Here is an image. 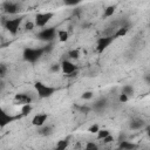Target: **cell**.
Here are the masks:
<instances>
[{
	"label": "cell",
	"instance_id": "ffe728a7",
	"mask_svg": "<svg viewBox=\"0 0 150 150\" xmlns=\"http://www.w3.org/2000/svg\"><path fill=\"white\" fill-rule=\"evenodd\" d=\"M68 145H69V141L66 138V139H61V141H59V142L56 143L55 148H56L57 150H64Z\"/></svg>",
	"mask_w": 150,
	"mask_h": 150
},
{
	"label": "cell",
	"instance_id": "5bb4252c",
	"mask_svg": "<svg viewBox=\"0 0 150 150\" xmlns=\"http://www.w3.org/2000/svg\"><path fill=\"white\" fill-rule=\"evenodd\" d=\"M105 105H107V100H105L104 97H101V98H98V100L93 104V109H94L95 111H102V110L105 108Z\"/></svg>",
	"mask_w": 150,
	"mask_h": 150
},
{
	"label": "cell",
	"instance_id": "4316f807",
	"mask_svg": "<svg viewBox=\"0 0 150 150\" xmlns=\"http://www.w3.org/2000/svg\"><path fill=\"white\" fill-rule=\"evenodd\" d=\"M128 101H129V96L125 95V94H123V93H121L120 96H118V102L120 103H127Z\"/></svg>",
	"mask_w": 150,
	"mask_h": 150
},
{
	"label": "cell",
	"instance_id": "ba28073f",
	"mask_svg": "<svg viewBox=\"0 0 150 150\" xmlns=\"http://www.w3.org/2000/svg\"><path fill=\"white\" fill-rule=\"evenodd\" d=\"M33 101H34V97L29 93H18V94H15V96L13 98V103L16 105L28 104V103H32Z\"/></svg>",
	"mask_w": 150,
	"mask_h": 150
},
{
	"label": "cell",
	"instance_id": "603a6c76",
	"mask_svg": "<svg viewBox=\"0 0 150 150\" xmlns=\"http://www.w3.org/2000/svg\"><path fill=\"white\" fill-rule=\"evenodd\" d=\"M96 134H97V139H102V138H104L105 136H108L110 132H109V130H107V129H100Z\"/></svg>",
	"mask_w": 150,
	"mask_h": 150
},
{
	"label": "cell",
	"instance_id": "8992f818",
	"mask_svg": "<svg viewBox=\"0 0 150 150\" xmlns=\"http://www.w3.org/2000/svg\"><path fill=\"white\" fill-rule=\"evenodd\" d=\"M61 70L69 77H74L77 75V67L70 60H63L61 63Z\"/></svg>",
	"mask_w": 150,
	"mask_h": 150
},
{
	"label": "cell",
	"instance_id": "6da1fadb",
	"mask_svg": "<svg viewBox=\"0 0 150 150\" xmlns=\"http://www.w3.org/2000/svg\"><path fill=\"white\" fill-rule=\"evenodd\" d=\"M47 52L46 47H36V48H32V47H26L22 52V59L28 62V63H34L38 60L41 59V56Z\"/></svg>",
	"mask_w": 150,
	"mask_h": 150
},
{
	"label": "cell",
	"instance_id": "d6a6232c",
	"mask_svg": "<svg viewBox=\"0 0 150 150\" xmlns=\"http://www.w3.org/2000/svg\"><path fill=\"white\" fill-rule=\"evenodd\" d=\"M80 109H81V111H82V112H84V114H88V112L90 111V109H91V108H89V107H81Z\"/></svg>",
	"mask_w": 150,
	"mask_h": 150
},
{
	"label": "cell",
	"instance_id": "7a4b0ae2",
	"mask_svg": "<svg viewBox=\"0 0 150 150\" xmlns=\"http://www.w3.org/2000/svg\"><path fill=\"white\" fill-rule=\"evenodd\" d=\"M34 89L36 91V95L40 97V98H48L50 97L55 91H56V88L55 87H52V86H47L40 81H36L34 83Z\"/></svg>",
	"mask_w": 150,
	"mask_h": 150
},
{
	"label": "cell",
	"instance_id": "2e32d148",
	"mask_svg": "<svg viewBox=\"0 0 150 150\" xmlns=\"http://www.w3.org/2000/svg\"><path fill=\"white\" fill-rule=\"evenodd\" d=\"M127 33H128V26H121V27L117 28V30L112 34V36H114L115 39H118V38L124 36Z\"/></svg>",
	"mask_w": 150,
	"mask_h": 150
},
{
	"label": "cell",
	"instance_id": "30bf717a",
	"mask_svg": "<svg viewBox=\"0 0 150 150\" xmlns=\"http://www.w3.org/2000/svg\"><path fill=\"white\" fill-rule=\"evenodd\" d=\"M20 116H13L7 114V111H5L1 107H0V128H5L6 125L11 124L12 122H14L15 120H18Z\"/></svg>",
	"mask_w": 150,
	"mask_h": 150
},
{
	"label": "cell",
	"instance_id": "9c48e42d",
	"mask_svg": "<svg viewBox=\"0 0 150 150\" xmlns=\"http://www.w3.org/2000/svg\"><path fill=\"white\" fill-rule=\"evenodd\" d=\"M56 32H57V30H56L54 27L43 28L41 32H39V33H38L36 38H38L39 40H41V41H46V42H49V41H52V40L55 38V35H56Z\"/></svg>",
	"mask_w": 150,
	"mask_h": 150
},
{
	"label": "cell",
	"instance_id": "9a60e30c",
	"mask_svg": "<svg viewBox=\"0 0 150 150\" xmlns=\"http://www.w3.org/2000/svg\"><path fill=\"white\" fill-rule=\"evenodd\" d=\"M118 148L122 150H132V149H136L137 145L128 141H121V143L118 144Z\"/></svg>",
	"mask_w": 150,
	"mask_h": 150
},
{
	"label": "cell",
	"instance_id": "44dd1931",
	"mask_svg": "<svg viewBox=\"0 0 150 150\" xmlns=\"http://www.w3.org/2000/svg\"><path fill=\"white\" fill-rule=\"evenodd\" d=\"M67 56L70 60H77L80 57V52H79V49H71L67 53Z\"/></svg>",
	"mask_w": 150,
	"mask_h": 150
},
{
	"label": "cell",
	"instance_id": "5b68a950",
	"mask_svg": "<svg viewBox=\"0 0 150 150\" xmlns=\"http://www.w3.org/2000/svg\"><path fill=\"white\" fill-rule=\"evenodd\" d=\"M54 16V13L53 12H43V13H38L35 15V20H34V23L35 26L42 28L45 27Z\"/></svg>",
	"mask_w": 150,
	"mask_h": 150
},
{
	"label": "cell",
	"instance_id": "4fadbf2b",
	"mask_svg": "<svg viewBox=\"0 0 150 150\" xmlns=\"http://www.w3.org/2000/svg\"><path fill=\"white\" fill-rule=\"evenodd\" d=\"M38 134L41 135V136H50L53 134V127L52 125H41V127H38Z\"/></svg>",
	"mask_w": 150,
	"mask_h": 150
},
{
	"label": "cell",
	"instance_id": "8fae6325",
	"mask_svg": "<svg viewBox=\"0 0 150 150\" xmlns=\"http://www.w3.org/2000/svg\"><path fill=\"white\" fill-rule=\"evenodd\" d=\"M47 120H48V115L46 112H40L32 118V124L35 127H41L47 122Z\"/></svg>",
	"mask_w": 150,
	"mask_h": 150
},
{
	"label": "cell",
	"instance_id": "83f0119b",
	"mask_svg": "<svg viewBox=\"0 0 150 150\" xmlns=\"http://www.w3.org/2000/svg\"><path fill=\"white\" fill-rule=\"evenodd\" d=\"M98 130H100V125H98V124H93V125H90V127L88 128V131H89L90 134H96Z\"/></svg>",
	"mask_w": 150,
	"mask_h": 150
},
{
	"label": "cell",
	"instance_id": "7402d4cb",
	"mask_svg": "<svg viewBox=\"0 0 150 150\" xmlns=\"http://www.w3.org/2000/svg\"><path fill=\"white\" fill-rule=\"evenodd\" d=\"M32 109H33V108H32V104H30V103L21 105V115H22V116L28 115V114L32 111Z\"/></svg>",
	"mask_w": 150,
	"mask_h": 150
},
{
	"label": "cell",
	"instance_id": "277c9868",
	"mask_svg": "<svg viewBox=\"0 0 150 150\" xmlns=\"http://www.w3.org/2000/svg\"><path fill=\"white\" fill-rule=\"evenodd\" d=\"M1 7H2V11L6 14H9V15L18 14L21 11V5L19 2L14 1V0H6V1H4Z\"/></svg>",
	"mask_w": 150,
	"mask_h": 150
},
{
	"label": "cell",
	"instance_id": "e0dca14e",
	"mask_svg": "<svg viewBox=\"0 0 150 150\" xmlns=\"http://www.w3.org/2000/svg\"><path fill=\"white\" fill-rule=\"evenodd\" d=\"M56 34H57L59 41H61V42H66V41H68V39H69V34H68V32L64 30V29H60V30H57Z\"/></svg>",
	"mask_w": 150,
	"mask_h": 150
},
{
	"label": "cell",
	"instance_id": "f1b7e54d",
	"mask_svg": "<svg viewBox=\"0 0 150 150\" xmlns=\"http://www.w3.org/2000/svg\"><path fill=\"white\" fill-rule=\"evenodd\" d=\"M84 148H86L87 150H96L98 146H97V144H95L94 142H88V143L84 145Z\"/></svg>",
	"mask_w": 150,
	"mask_h": 150
},
{
	"label": "cell",
	"instance_id": "d4e9b609",
	"mask_svg": "<svg viewBox=\"0 0 150 150\" xmlns=\"http://www.w3.org/2000/svg\"><path fill=\"white\" fill-rule=\"evenodd\" d=\"M49 69H50L52 73H57V71L61 70V64H60V63H53Z\"/></svg>",
	"mask_w": 150,
	"mask_h": 150
},
{
	"label": "cell",
	"instance_id": "4dcf8cb0",
	"mask_svg": "<svg viewBox=\"0 0 150 150\" xmlns=\"http://www.w3.org/2000/svg\"><path fill=\"white\" fill-rule=\"evenodd\" d=\"M115 141V138H114V136H111L110 134L108 135V136H105L104 138H102V142L104 143V144H108V143H111V142H114Z\"/></svg>",
	"mask_w": 150,
	"mask_h": 150
},
{
	"label": "cell",
	"instance_id": "d6986e66",
	"mask_svg": "<svg viewBox=\"0 0 150 150\" xmlns=\"http://www.w3.org/2000/svg\"><path fill=\"white\" fill-rule=\"evenodd\" d=\"M134 91H135V90H134V87H132L131 84H125V86L122 87V93L125 94V95H128L129 97L134 95Z\"/></svg>",
	"mask_w": 150,
	"mask_h": 150
},
{
	"label": "cell",
	"instance_id": "52a82bcc",
	"mask_svg": "<svg viewBox=\"0 0 150 150\" xmlns=\"http://www.w3.org/2000/svg\"><path fill=\"white\" fill-rule=\"evenodd\" d=\"M114 40H115V38L112 36V34L111 35H108V36H101V38H98L97 41H96V52L97 53H102L103 50H105L112 43Z\"/></svg>",
	"mask_w": 150,
	"mask_h": 150
},
{
	"label": "cell",
	"instance_id": "cb8c5ba5",
	"mask_svg": "<svg viewBox=\"0 0 150 150\" xmlns=\"http://www.w3.org/2000/svg\"><path fill=\"white\" fill-rule=\"evenodd\" d=\"M8 71V67L5 63H0V77H5Z\"/></svg>",
	"mask_w": 150,
	"mask_h": 150
},
{
	"label": "cell",
	"instance_id": "484cf974",
	"mask_svg": "<svg viewBox=\"0 0 150 150\" xmlns=\"http://www.w3.org/2000/svg\"><path fill=\"white\" fill-rule=\"evenodd\" d=\"M93 97V91L88 90V91H83L82 95H81V98L82 100H90Z\"/></svg>",
	"mask_w": 150,
	"mask_h": 150
},
{
	"label": "cell",
	"instance_id": "7c38bea8",
	"mask_svg": "<svg viewBox=\"0 0 150 150\" xmlns=\"http://www.w3.org/2000/svg\"><path fill=\"white\" fill-rule=\"evenodd\" d=\"M144 127H145V122L142 118H134L129 123V128L131 130H139V129H143Z\"/></svg>",
	"mask_w": 150,
	"mask_h": 150
},
{
	"label": "cell",
	"instance_id": "ac0fdd59",
	"mask_svg": "<svg viewBox=\"0 0 150 150\" xmlns=\"http://www.w3.org/2000/svg\"><path fill=\"white\" fill-rule=\"evenodd\" d=\"M115 11H116V6H115V5H110V6H108V7L104 9L103 16H104V18H110V16L114 15Z\"/></svg>",
	"mask_w": 150,
	"mask_h": 150
},
{
	"label": "cell",
	"instance_id": "1f68e13d",
	"mask_svg": "<svg viewBox=\"0 0 150 150\" xmlns=\"http://www.w3.org/2000/svg\"><path fill=\"white\" fill-rule=\"evenodd\" d=\"M82 0H63V2L67 5V6H75L77 4H80Z\"/></svg>",
	"mask_w": 150,
	"mask_h": 150
},
{
	"label": "cell",
	"instance_id": "3957f363",
	"mask_svg": "<svg viewBox=\"0 0 150 150\" xmlns=\"http://www.w3.org/2000/svg\"><path fill=\"white\" fill-rule=\"evenodd\" d=\"M22 22V18H14V19H6L4 20V27L7 32H9L12 35H15L20 28V25Z\"/></svg>",
	"mask_w": 150,
	"mask_h": 150
},
{
	"label": "cell",
	"instance_id": "f546056e",
	"mask_svg": "<svg viewBox=\"0 0 150 150\" xmlns=\"http://www.w3.org/2000/svg\"><path fill=\"white\" fill-rule=\"evenodd\" d=\"M34 27H35V23H34L33 21H27V22L25 23V29H26V30H33Z\"/></svg>",
	"mask_w": 150,
	"mask_h": 150
}]
</instances>
